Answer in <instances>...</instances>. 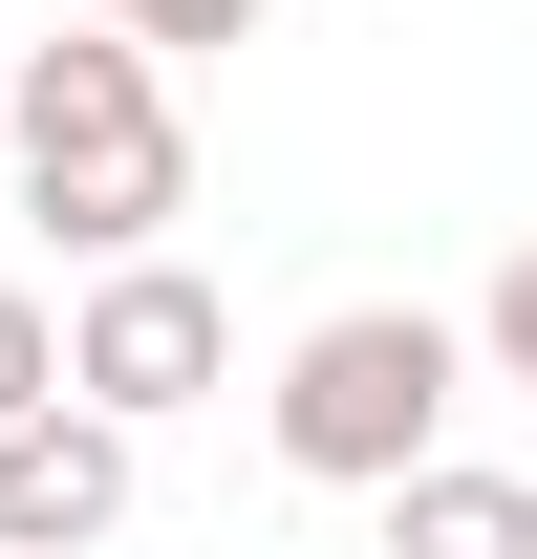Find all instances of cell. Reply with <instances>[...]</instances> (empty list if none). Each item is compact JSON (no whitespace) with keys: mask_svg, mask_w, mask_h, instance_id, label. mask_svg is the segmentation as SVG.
I'll return each mask as SVG.
<instances>
[{"mask_svg":"<svg viewBox=\"0 0 537 559\" xmlns=\"http://www.w3.org/2000/svg\"><path fill=\"white\" fill-rule=\"evenodd\" d=\"M0 173H22V215L65 237V259H151L172 215H194V130H172V66L151 44H22L0 66Z\"/></svg>","mask_w":537,"mask_h":559,"instance_id":"6da1fadb","label":"cell"},{"mask_svg":"<svg viewBox=\"0 0 537 559\" xmlns=\"http://www.w3.org/2000/svg\"><path fill=\"white\" fill-rule=\"evenodd\" d=\"M452 388H473V345L430 323V301H344V323L279 345L259 430H279V474H301V495H387V474L452 452Z\"/></svg>","mask_w":537,"mask_h":559,"instance_id":"7a4b0ae2","label":"cell"},{"mask_svg":"<svg viewBox=\"0 0 537 559\" xmlns=\"http://www.w3.org/2000/svg\"><path fill=\"white\" fill-rule=\"evenodd\" d=\"M215 366H237V301H215L172 237H151V259H86V301H65V409L172 430V409H215Z\"/></svg>","mask_w":537,"mask_h":559,"instance_id":"3957f363","label":"cell"},{"mask_svg":"<svg viewBox=\"0 0 537 559\" xmlns=\"http://www.w3.org/2000/svg\"><path fill=\"white\" fill-rule=\"evenodd\" d=\"M108 538H130V430L44 388L0 430V559H108Z\"/></svg>","mask_w":537,"mask_h":559,"instance_id":"277c9868","label":"cell"},{"mask_svg":"<svg viewBox=\"0 0 537 559\" xmlns=\"http://www.w3.org/2000/svg\"><path fill=\"white\" fill-rule=\"evenodd\" d=\"M387 559H537V474H494V452L387 474Z\"/></svg>","mask_w":537,"mask_h":559,"instance_id":"5b68a950","label":"cell"},{"mask_svg":"<svg viewBox=\"0 0 537 559\" xmlns=\"http://www.w3.org/2000/svg\"><path fill=\"white\" fill-rule=\"evenodd\" d=\"M86 22H108V44H151V66H172V44H259L279 0H86Z\"/></svg>","mask_w":537,"mask_h":559,"instance_id":"8992f818","label":"cell"},{"mask_svg":"<svg viewBox=\"0 0 537 559\" xmlns=\"http://www.w3.org/2000/svg\"><path fill=\"white\" fill-rule=\"evenodd\" d=\"M452 345H473V366H494V388H537V237H516V259H494V301H473Z\"/></svg>","mask_w":537,"mask_h":559,"instance_id":"52a82bcc","label":"cell"},{"mask_svg":"<svg viewBox=\"0 0 537 559\" xmlns=\"http://www.w3.org/2000/svg\"><path fill=\"white\" fill-rule=\"evenodd\" d=\"M44 388H65V323H44V301H22V280H0V430L44 409Z\"/></svg>","mask_w":537,"mask_h":559,"instance_id":"ba28073f","label":"cell"}]
</instances>
